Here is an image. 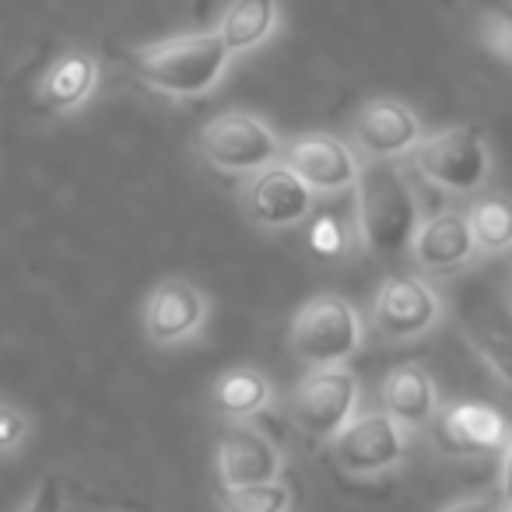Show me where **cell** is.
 Masks as SVG:
<instances>
[{
	"label": "cell",
	"instance_id": "6da1fadb",
	"mask_svg": "<svg viewBox=\"0 0 512 512\" xmlns=\"http://www.w3.org/2000/svg\"><path fill=\"white\" fill-rule=\"evenodd\" d=\"M358 235L379 260H400L421 221L418 197L397 162H369L358 169Z\"/></svg>",
	"mask_w": 512,
	"mask_h": 512
},
{
	"label": "cell",
	"instance_id": "7a4b0ae2",
	"mask_svg": "<svg viewBox=\"0 0 512 512\" xmlns=\"http://www.w3.org/2000/svg\"><path fill=\"white\" fill-rule=\"evenodd\" d=\"M228 57L218 32H186V36H172L162 43L141 46L130 53V67L137 78H144L151 88L165 95H204L207 88L218 85L225 74Z\"/></svg>",
	"mask_w": 512,
	"mask_h": 512
},
{
	"label": "cell",
	"instance_id": "3957f363",
	"mask_svg": "<svg viewBox=\"0 0 512 512\" xmlns=\"http://www.w3.org/2000/svg\"><path fill=\"white\" fill-rule=\"evenodd\" d=\"M411 162L421 176L453 197H470L484 190L491 176V148L481 127H446L432 137H421L411 148Z\"/></svg>",
	"mask_w": 512,
	"mask_h": 512
},
{
	"label": "cell",
	"instance_id": "277c9868",
	"mask_svg": "<svg viewBox=\"0 0 512 512\" xmlns=\"http://www.w3.org/2000/svg\"><path fill=\"white\" fill-rule=\"evenodd\" d=\"M365 341V323L358 309L341 295H316L295 313L288 327V344L295 358L309 369H327V365H344L358 355Z\"/></svg>",
	"mask_w": 512,
	"mask_h": 512
},
{
	"label": "cell",
	"instance_id": "5b68a950",
	"mask_svg": "<svg viewBox=\"0 0 512 512\" xmlns=\"http://www.w3.org/2000/svg\"><path fill=\"white\" fill-rule=\"evenodd\" d=\"M362 383L348 365H327V369H309V376L292 393V421L309 439L330 442L351 418L358 414Z\"/></svg>",
	"mask_w": 512,
	"mask_h": 512
},
{
	"label": "cell",
	"instance_id": "8992f818",
	"mask_svg": "<svg viewBox=\"0 0 512 512\" xmlns=\"http://www.w3.org/2000/svg\"><path fill=\"white\" fill-rule=\"evenodd\" d=\"M197 148L207 165L228 176H249L281 158L278 134L253 113H221L207 120L197 134Z\"/></svg>",
	"mask_w": 512,
	"mask_h": 512
},
{
	"label": "cell",
	"instance_id": "52a82bcc",
	"mask_svg": "<svg viewBox=\"0 0 512 512\" xmlns=\"http://www.w3.org/2000/svg\"><path fill=\"white\" fill-rule=\"evenodd\" d=\"M330 453L348 477H379L404 463L407 428L393 421L386 411L355 414L330 439Z\"/></svg>",
	"mask_w": 512,
	"mask_h": 512
},
{
	"label": "cell",
	"instance_id": "ba28073f",
	"mask_svg": "<svg viewBox=\"0 0 512 512\" xmlns=\"http://www.w3.org/2000/svg\"><path fill=\"white\" fill-rule=\"evenodd\" d=\"M249 183L242 190V211L264 232H285L313 214L316 193L288 169L285 162H271L264 169L249 172Z\"/></svg>",
	"mask_w": 512,
	"mask_h": 512
},
{
	"label": "cell",
	"instance_id": "9c48e42d",
	"mask_svg": "<svg viewBox=\"0 0 512 512\" xmlns=\"http://www.w3.org/2000/svg\"><path fill=\"white\" fill-rule=\"evenodd\" d=\"M372 323L390 341H414L442 323V299L418 274H390L379 285Z\"/></svg>",
	"mask_w": 512,
	"mask_h": 512
},
{
	"label": "cell",
	"instance_id": "30bf717a",
	"mask_svg": "<svg viewBox=\"0 0 512 512\" xmlns=\"http://www.w3.org/2000/svg\"><path fill=\"white\" fill-rule=\"evenodd\" d=\"M211 302L190 278H165L144 302V334L158 348H176L204 330Z\"/></svg>",
	"mask_w": 512,
	"mask_h": 512
},
{
	"label": "cell",
	"instance_id": "8fae6325",
	"mask_svg": "<svg viewBox=\"0 0 512 512\" xmlns=\"http://www.w3.org/2000/svg\"><path fill=\"white\" fill-rule=\"evenodd\" d=\"M435 428V442L449 456H491L509 446V421L488 404L460 400L435 411L428 421Z\"/></svg>",
	"mask_w": 512,
	"mask_h": 512
},
{
	"label": "cell",
	"instance_id": "7c38bea8",
	"mask_svg": "<svg viewBox=\"0 0 512 512\" xmlns=\"http://www.w3.org/2000/svg\"><path fill=\"white\" fill-rule=\"evenodd\" d=\"M285 165L313 193H344L358 179V158L341 137L334 134H302L281 148Z\"/></svg>",
	"mask_w": 512,
	"mask_h": 512
},
{
	"label": "cell",
	"instance_id": "4fadbf2b",
	"mask_svg": "<svg viewBox=\"0 0 512 512\" xmlns=\"http://www.w3.org/2000/svg\"><path fill=\"white\" fill-rule=\"evenodd\" d=\"M355 144L369 155V162H397L411 155V148L421 141V120L411 106L397 99H372L358 109L351 123Z\"/></svg>",
	"mask_w": 512,
	"mask_h": 512
},
{
	"label": "cell",
	"instance_id": "5bb4252c",
	"mask_svg": "<svg viewBox=\"0 0 512 512\" xmlns=\"http://www.w3.org/2000/svg\"><path fill=\"white\" fill-rule=\"evenodd\" d=\"M214 463L221 484H264L285 474V453L249 421H228Z\"/></svg>",
	"mask_w": 512,
	"mask_h": 512
},
{
	"label": "cell",
	"instance_id": "9a60e30c",
	"mask_svg": "<svg viewBox=\"0 0 512 512\" xmlns=\"http://www.w3.org/2000/svg\"><path fill=\"white\" fill-rule=\"evenodd\" d=\"M411 260L418 264V271L425 274H453L460 267H467L477 256L474 235L463 218V211H439L432 218L418 221L407 246Z\"/></svg>",
	"mask_w": 512,
	"mask_h": 512
},
{
	"label": "cell",
	"instance_id": "2e32d148",
	"mask_svg": "<svg viewBox=\"0 0 512 512\" xmlns=\"http://www.w3.org/2000/svg\"><path fill=\"white\" fill-rule=\"evenodd\" d=\"M383 411L411 432L425 428L439 411V393L421 365H397L383 379Z\"/></svg>",
	"mask_w": 512,
	"mask_h": 512
},
{
	"label": "cell",
	"instance_id": "e0dca14e",
	"mask_svg": "<svg viewBox=\"0 0 512 512\" xmlns=\"http://www.w3.org/2000/svg\"><path fill=\"white\" fill-rule=\"evenodd\" d=\"M211 400H214V411L225 421H253L256 414H264L271 407L274 386L260 369L242 365V369L221 372L211 390Z\"/></svg>",
	"mask_w": 512,
	"mask_h": 512
},
{
	"label": "cell",
	"instance_id": "ac0fdd59",
	"mask_svg": "<svg viewBox=\"0 0 512 512\" xmlns=\"http://www.w3.org/2000/svg\"><path fill=\"white\" fill-rule=\"evenodd\" d=\"M95 81H99V64L88 53H64L39 85V106L53 113L78 109L95 92Z\"/></svg>",
	"mask_w": 512,
	"mask_h": 512
},
{
	"label": "cell",
	"instance_id": "d6986e66",
	"mask_svg": "<svg viewBox=\"0 0 512 512\" xmlns=\"http://www.w3.org/2000/svg\"><path fill=\"white\" fill-rule=\"evenodd\" d=\"M278 22V0H235L218 25V36L228 53H246L271 36Z\"/></svg>",
	"mask_w": 512,
	"mask_h": 512
},
{
	"label": "cell",
	"instance_id": "ffe728a7",
	"mask_svg": "<svg viewBox=\"0 0 512 512\" xmlns=\"http://www.w3.org/2000/svg\"><path fill=\"white\" fill-rule=\"evenodd\" d=\"M463 218L470 225L477 253L498 256L512 246V218L505 197H477L470 211H463Z\"/></svg>",
	"mask_w": 512,
	"mask_h": 512
},
{
	"label": "cell",
	"instance_id": "44dd1931",
	"mask_svg": "<svg viewBox=\"0 0 512 512\" xmlns=\"http://www.w3.org/2000/svg\"><path fill=\"white\" fill-rule=\"evenodd\" d=\"M218 505L221 512H292L295 495L281 477L264 484H221Z\"/></svg>",
	"mask_w": 512,
	"mask_h": 512
},
{
	"label": "cell",
	"instance_id": "7402d4cb",
	"mask_svg": "<svg viewBox=\"0 0 512 512\" xmlns=\"http://www.w3.org/2000/svg\"><path fill=\"white\" fill-rule=\"evenodd\" d=\"M29 439V418L15 404L0 400V453H15Z\"/></svg>",
	"mask_w": 512,
	"mask_h": 512
},
{
	"label": "cell",
	"instance_id": "603a6c76",
	"mask_svg": "<svg viewBox=\"0 0 512 512\" xmlns=\"http://www.w3.org/2000/svg\"><path fill=\"white\" fill-rule=\"evenodd\" d=\"M481 25H484V29H481L484 46H488L498 60H509V53H512V25H509V18H505V15H488Z\"/></svg>",
	"mask_w": 512,
	"mask_h": 512
},
{
	"label": "cell",
	"instance_id": "cb8c5ba5",
	"mask_svg": "<svg viewBox=\"0 0 512 512\" xmlns=\"http://www.w3.org/2000/svg\"><path fill=\"white\" fill-rule=\"evenodd\" d=\"M22 512H64V488L57 477H43V484L36 488V495L25 502Z\"/></svg>",
	"mask_w": 512,
	"mask_h": 512
},
{
	"label": "cell",
	"instance_id": "d4e9b609",
	"mask_svg": "<svg viewBox=\"0 0 512 512\" xmlns=\"http://www.w3.org/2000/svg\"><path fill=\"white\" fill-rule=\"evenodd\" d=\"M505 509H509V498H505V491H498V495H470V498H460V502L442 505L439 512H505Z\"/></svg>",
	"mask_w": 512,
	"mask_h": 512
},
{
	"label": "cell",
	"instance_id": "484cf974",
	"mask_svg": "<svg viewBox=\"0 0 512 512\" xmlns=\"http://www.w3.org/2000/svg\"><path fill=\"white\" fill-rule=\"evenodd\" d=\"M337 242H341L337 221L323 218L320 225H316V232H313V249H320V253H337Z\"/></svg>",
	"mask_w": 512,
	"mask_h": 512
},
{
	"label": "cell",
	"instance_id": "4316f807",
	"mask_svg": "<svg viewBox=\"0 0 512 512\" xmlns=\"http://www.w3.org/2000/svg\"><path fill=\"white\" fill-rule=\"evenodd\" d=\"M505 512H509V509H505Z\"/></svg>",
	"mask_w": 512,
	"mask_h": 512
}]
</instances>
